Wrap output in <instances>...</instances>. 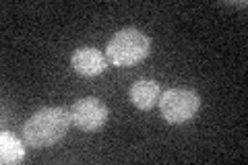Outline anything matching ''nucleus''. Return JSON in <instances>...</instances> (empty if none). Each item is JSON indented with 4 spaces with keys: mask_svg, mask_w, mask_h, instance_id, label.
I'll return each mask as SVG.
<instances>
[{
    "mask_svg": "<svg viewBox=\"0 0 248 165\" xmlns=\"http://www.w3.org/2000/svg\"><path fill=\"white\" fill-rule=\"evenodd\" d=\"M149 48H151V42L141 29L126 27L118 31V33H114V37L108 42L106 58L112 66L126 68L145 60L147 54H149Z\"/></svg>",
    "mask_w": 248,
    "mask_h": 165,
    "instance_id": "f03ea898",
    "label": "nucleus"
},
{
    "mask_svg": "<svg viewBox=\"0 0 248 165\" xmlns=\"http://www.w3.org/2000/svg\"><path fill=\"white\" fill-rule=\"evenodd\" d=\"M110 118V107L97 97H83L71 107V122L85 132H95Z\"/></svg>",
    "mask_w": 248,
    "mask_h": 165,
    "instance_id": "20e7f679",
    "label": "nucleus"
},
{
    "mask_svg": "<svg viewBox=\"0 0 248 165\" xmlns=\"http://www.w3.org/2000/svg\"><path fill=\"white\" fill-rule=\"evenodd\" d=\"M71 64L79 75L83 76H97L102 75L104 70L108 68V58L104 52H99L91 45H83V48H77L73 58H71Z\"/></svg>",
    "mask_w": 248,
    "mask_h": 165,
    "instance_id": "39448f33",
    "label": "nucleus"
},
{
    "mask_svg": "<svg viewBox=\"0 0 248 165\" xmlns=\"http://www.w3.org/2000/svg\"><path fill=\"white\" fill-rule=\"evenodd\" d=\"M128 97L139 109H151L159 101V85L153 78H139L128 89Z\"/></svg>",
    "mask_w": 248,
    "mask_h": 165,
    "instance_id": "423d86ee",
    "label": "nucleus"
},
{
    "mask_svg": "<svg viewBox=\"0 0 248 165\" xmlns=\"http://www.w3.org/2000/svg\"><path fill=\"white\" fill-rule=\"evenodd\" d=\"M23 159H25V145L15 135L2 130V135H0V161L11 165V163H21Z\"/></svg>",
    "mask_w": 248,
    "mask_h": 165,
    "instance_id": "0eeeda50",
    "label": "nucleus"
},
{
    "mask_svg": "<svg viewBox=\"0 0 248 165\" xmlns=\"http://www.w3.org/2000/svg\"><path fill=\"white\" fill-rule=\"evenodd\" d=\"M157 104H159V112L166 122L180 124V122L190 120V118L199 112L201 97H199V93L192 89L174 87V89H168L161 93Z\"/></svg>",
    "mask_w": 248,
    "mask_h": 165,
    "instance_id": "7ed1b4c3",
    "label": "nucleus"
},
{
    "mask_svg": "<svg viewBox=\"0 0 248 165\" xmlns=\"http://www.w3.org/2000/svg\"><path fill=\"white\" fill-rule=\"evenodd\" d=\"M71 109L66 107H42L37 109L33 116H29L25 124H23V138L29 147L42 149L52 147L66 135L68 126H71Z\"/></svg>",
    "mask_w": 248,
    "mask_h": 165,
    "instance_id": "f257e3e1",
    "label": "nucleus"
}]
</instances>
